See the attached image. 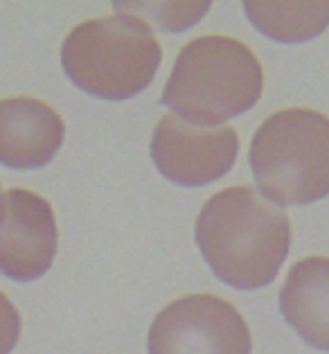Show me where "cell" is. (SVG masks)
Here are the masks:
<instances>
[{
    "instance_id": "obj_13",
    "label": "cell",
    "mask_w": 329,
    "mask_h": 354,
    "mask_svg": "<svg viewBox=\"0 0 329 354\" xmlns=\"http://www.w3.org/2000/svg\"><path fill=\"white\" fill-rule=\"evenodd\" d=\"M0 205H3V194H0Z\"/></svg>"
},
{
    "instance_id": "obj_9",
    "label": "cell",
    "mask_w": 329,
    "mask_h": 354,
    "mask_svg": "<svg viewBox=\"0 0 329 354\" xmlns=\"http://www.w3.org/2000/svg\"><path fill=\"white\" fill-rule=\"evenodd\" d=\"M280 312L302 341L329 350V257H307L291 266Z\"/></svg>"
},
{
    "instance_id": "obj_2",
    "label": "cell",
    "mask_w": 329,
    "mask_h": 354,
    "mask_svg": "<svg viewBox=\"0 0 329 354\" xmlns=\"http://www.w3.org/2000/svg\"><path fill=\"white\" fill-rule=\"evenodd\" d=\"M264 75L257 57L230 37H201L180 50L162 104L185 122L221 127L246 113L262 95Z\"/></svg>"
},
{
    "instance_id": "obj_3",
    "label": "cell",
    "mask_w": 329,
    "mask_h": 354,
    "mask_svg": "<svg viewBox=\"0 0 329 354\" xmlns=\"http://www.w3.org/2000/svg\"><path fill=\"white\" fill-rule=\"evenodd\" d=\"M160 62L162 50L151 25L131 14L77 25L62 48L70 82L102 100H129L144 91Z\"/></svg>"
},
{
    "instance_id": "obj_5",
    "label": "cell",
    "mask_w": 329,
    "mask_h": 354,
    "mask_svg": "<svg viewBox=\"0 0 329 354\" xmlns=\"http://www.w3.org/2000/svg\"><path fill=\"white\" fill-rule=\"evenodd\" d=\"M149 354H250V332L230 302L194 293L169 302L156 316Z\"/></svg>"
},
{
    "instance_id": "obj_1",
    "label": "cell",
    "mask_w": 329,
    "mask_h": 354,
    "mask_svg": "<svg viewBox=\"0 0 329 354\" xmlns=\"http://www.w3.org/2000/svg\"><path fill=\"white\" fill-rule=\"evenodd\" d=\"M196 244L207 266L235 289H259L275 280L291 244L289 217L253 187H228L198 212Z\"/></svg>"
},
{
    "instance_id": "obj_10",
    "label": "cell",
    "mask_w": 329,
    "mask_h": 354,
    "mask_svg": "<svg viewBox=\"0 0 329 354\" xmlns=\"http://www.w3.org/2000/svg\"><path fill=\"white\" fill-rule=\"evenodd\" d=\"M246 16L266 37L302 43L329 25V3H246Z\"/></svg>"
},
{
    "instance_id": "obj_12",
    "label": "cell",
    "mask_w": 329,
    "mask_h": 354,
    "mask_svg": "<svg viewBox=\"0 0 329 354\" xmlns=\"http://www.w3.org/2000/svg\"><path fill=\"white\" fill-rule=\"evenodd\" d=\"M21 336V316L12 300L0 291V354H10Z\"/></svg>"
},
{
    "instance_id": "obj_7",
    "label": "cell",
    "mask_w": 329,
    "mask_h": 354,
    "mask_svg": "<svg viewBox=\"0 0 329 354\" xmlns=\"http://www.w3.org/2000/svg\"><path fill=\"white\" fill-rule=\"evenodd\" d=\"M57 255V221L50 203L30 189H10L0 205V273L30 282Z\"/></svg>"
},
{
    "instance_id": "obj_11",
    "label": "cell",
    "mask_w": 329,
    "mask_h": 354,
    "mask_svg": "<svg viewBox=\"0 0 329 354\" xmlns=\"http://www.w3.org/2000/svg\"><path fill=\"white\" fill-rule=\"evenodd\" d=\"M115 14H131L160 30H185L210 10V3H115Z\"/></svg>"
},
{
    "instance_id": "obj_8",
    "label": "cell",
    "mask_w": 329,
    "mask_h": 354,
    "mask_svg": "<svg viewBox=\"0 0 329 354\" xmlns=\"http://www.w3.org/2000/svg\"><path fill=\"white\" fill-rule=\"evenodd\" d=\"M66 127L55 109L34 97L0 102V162L14 169L48 165L64 142Z\"/></svg>"
},
{
    "instance_id": "obj_6",
    "label": "cell",
    "mask_w": 329,
    "mask_h": 354,
    "mask_svg": "<svg viewBox=\"0 0 329 354\" xmlns=\"http://www.w3.org/2000/svg\"><path fill=\"white\" fill-rule=\"evenodd\" d=\"M239 140L228 124L201 127L164 115L153 131L151 158L158 171L176 185H205L235 165Z\"/></svg>"
},
{
    "instance_id": "obj_4",
    "label": "cell",
    "mask_w": 329,
    "mask_h": 354,
    "mask_svg": "<svg viewBox=\"0 0 329 354\" xmlns=\"http://www.w3.org/2000/svg\"><path fill=\"white\" fill-rule=\"evenodd\" d=\"M259 189L278 205H307L329 194V118L311 109L273 113L248 153Z\"/></svg>"
}]
</instances>
